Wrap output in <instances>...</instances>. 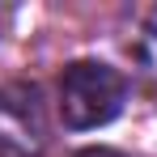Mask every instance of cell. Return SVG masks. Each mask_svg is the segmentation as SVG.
<instances>
[{
    "instance_id": "1",
    "label": "cell",
    "mask_w": 157,
    "mask_h": 157,
    "mask_svg": "<svg viewBox=\"0 0 157 157\" xmlns=\"http://www.w3.org/2000/svg\"><path fill=\"white\" fill-rule=\"evenodd\" d=\"M128 102V77L102 59H72L59 72V115L72 132L110 123Z\"/></svg>"
},
{
    "instance_id": "2",
    "label": "cell",
    "mask_w": 157,
    "mask_h": 157,
    "mask_svg": "<svg viewBox=\"0 0 157 157\" xmlns=\"http://www.w3.org/2000/svg\"><path fill=\"white\" fill-rule=\"evenodd\" d=\"M47 149V115L34 85L9 81L0 85V157H43Z\"/></svg>"
},
{
    "instance_id": "3",
    "label": "cell",
    "mask_w": 157,
    "mask_h": 157,
    "mask_svg": "<svg viewBox=\"0 0 157 157\" xmlns=\"http://www.w3.org/2000/svg\"><path fill=\"white\" fill-rule=\"evenodd\" d=\"M132 55H136V72H140V81H144V89L157 94V9L140 21L136 43H132Z\"/></svg>"
},
{
    "instance_id": "4",
    "label": "cell",
    "mask_w": 157,
    "mask_h": 157,
    "mask_svg": "<svg viewBox=\"0 0 157 157\" xmlns=\"http://www.w3.org/2000/svg\"><path fill=\"white\" fill-rule=\"evenodd\" d=\"M72 157H128V153H119V149H106V144H94V149H81V153Z\"/></svg>"
}]
</instances>
